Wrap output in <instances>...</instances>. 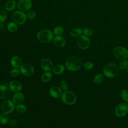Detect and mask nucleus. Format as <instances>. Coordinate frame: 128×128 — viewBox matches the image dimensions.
Returning <instances> with one entry per match:
<instances>
[{
  "label": "nucleus",
  "mask_w": 128,
  "mask_h": 128,
  "mask_svg": "<svg viewBox=\"0 0 128 128\" xmlns=\"http://www.w3.org/2000/svg\"><path fill=\"white\" fill-rule=\"evenodd\" d=\"M82 66V60L78 56H68L65 61V66L68 70L75 72L79 70Z\"/></svg>",
  "instance_id": "f257e3e1"
},
{
  "label": "nucleus",
  "mask_w": 128,
  "mask_h": 128,
  "mask_svg": "<svg viewBox=\"0 0 128 128\" xmlns=\"http://www.w3.org/2000/svg\"><path fill=\"white\" fill-rule=\"evenodd\" d=\"M118 66L114 62L108 63L103 68L104 75L108 78H114L118 75Z\"/></svg>",
  "instance_id": "f03ea898"
},
{
  "label": "nucleus",
  "mask_w": 128,
  "mask_h": 128,
  "mask_svg": "<svg viewBox=\"0 0 128 128\" xmlns=\"http://www.w3.org/2000/svg\"><path fill=\"white\" fill-rule=\"evenodd\" d=\"M36 36L40 42L48 43L54 38V33L49 30H42L38 32Z\"/></svg>",
  "instance_id": "7ed1b4c3"
},
{
  "label": "nucleus",
  "mask_w": 128,
  "mask_h": 128,
  "mask_svg": "<svg viewBox=\"0 0 128 128\" xmlns=\"http://www.w3.org/2000/svg\"><path fill=\"white\" fill-rule=\"evenodd\" d=\"M62 102L68 105H72L76 102V94L71 91H64L61 96Z\"/></svg>",
  "instance_id": "20e7f679"
},
{
  "label": "nucleus",
  "mask_w": 128,
  "mask_h": 128,
  "mask_svg": "<svg viewBox=\"0 0 128 128\" xmlns=\"http://www.w3.org/2000/svg\"><path fill=\"white\" fill-rule=\"evenodd\" d=\"M114 57L118 60H124L128 58V50L122 46H116L113 50Z\"/></svg>",
  "instance_id": "39448f33"
},
{
  "label": "nucleus",
  "mask_w": 128,
  "mask_h": 128,
  "mask_svg": "<svg viewBox=\"0 0 128 128\" xmlns=\"http://www.w3.org/2000/svg\"><path fill=\"white\" fill-rule=\"evenodd\" d=\"M26 14L22 11H15L12 14V18L14 22L18 24H22L26 20Z\"/></svg>",
  "instance_id": "423d86ee"
},
{
  "label": "nucleus",
  "mask_w": 128,
  "mask_h": 128,
  "mask_svg": "<svg viewBox=\"0 0 128 128\" xmlns=\"http://www.w3.org/2000/svg\"><path fill=\"white\" fill-rule=\"evenodd\" d=\"M14 108L15 106L14 102L8 99L2 102L0 109L2 112L8 114L13 112Z\"/></svg>",
  "instance_id": "0eeeda50"
},
{
  "label": "nucleus",
  "mask_w": 128,
  "mask_h": 128,
  "mask_svg": "<svg viewBox=\"0 0 128 128\" xmlns=\"http://www.w3.org/2000/svg\"><path fill=\"white\" fill-rule=\"evenodd\" d=\"M128 112V103L122 102L118 104L114 110L115 115L118 118H122Z\"/></svg>",
  "instance_id": "6e6552de"
},
{
  "label": "nucleus",
  "mask_w": 128,
  "mask_h": 128,
  "mask_svg": "<svg viewBox=\"0 0 128 128\" xmlns=\"http://www.w3.org/2000/svg\"><path fill=\"white\" fill-rule=\"evenodd\" d=\"M76 43L80 48L82 50H86L90 46V41L88 36L83 34L78 37L76 40Z\"/></svg>",
  "instance_id": "1a4fd4ad"
},
{
  "label": "nucleus",
  "mask_w": 128,
  "mask_h": 128,
  "mask_svg": "<svg viewBox=\"0 0 128 128\" xmlns=\"http://www.w3.org/2000/svg\"><path fill=\"white\" fill-rule=\"evenodd\" d=\"M20 72L22 75L29 76L34 74V68L29 64H24L20 68Z\"/></svg>",
  "instance_id": "9d476101"
},
{
  "label": "nucleus",
  "mask_w": 128,
  "mask_h": 128,
  "mask_svg": "<svg viewBox=\"0 0 128 128\" xmlns=\"http://www.w3.org/2000/svg\"><path fill=\"white\" fill-rule=\"evenodd\" d=\"M17 7L22 12L28 10L32 7V2L30 0H19L17 3Z\"/></svg>",
  "instance_id": "9b49d317"
},
{
  "label": "nucleus",
  "mask_w": 128,
  "mask_h": 128,
  "mask_svg": "<svg viewBox=\"0 0 128 128\" xmlns=\"http://www.w3.org/2000/svg\"><path fill=\"white\" fill-rule=\"evenodd\" d=\"M11 96L10 90L6 86L0 85V98L2 100H8Z\"/></svg>",
  "instance_id": "f8f14e48"
},
{
  "label": "nucleus",
  "mask_w": 128,
  "mask_h": 128,
  "mask_svg": "<svg viewBox=\"0 0 128 128\" xmlns=\"http://www.w3.org/2000/svg\"><path fill=\"white\" fill-rule=\"evenodd\" d=\"M40 66L42 69L46 72H50L54 68L52 61L47 58H44L41 60Z\"/></svg>",
  "instance_id": "ddd939ff"
},
{
  "label": "nucleus",
  "mask_w": 128,
  "mask_h": 128,
  "mask_svg": "<svg viewBox=\"0 0 128 128\" xmlns=\"http://www.w3.org/2000/svg\"><path fill=\"white\" fill-rule=\"evenodd\" d=\"M9 88L13 92H18L22 90V84L18 80H14L10 82L9 84Z\"/></svg>",
  "instance_id": "4468645a"
},
{
  "label": "nucleus",
  "mask_w": 128,
  "mask_h": 128,
  "mask_svg": "<svg viewBox=\"0 0 128 128\" xmlns=\"http://www.w3.org/2000/svg\"><path fill=\"white\" fill-rule=\"evenodd\" d=\"M49 93L50 95L54 98H58L62 94V90L60 86H52L50 90Z\"/></svg>",
  "instance_id": "2eb2a0df"
},
{
  "label": "nucleus",
  "mask_w": 128,
  "mask_h": 128,
  "mask_svg": "<svg viewBox=\"0 0 128 128\" xmlns=\"http://www.w3.org/2000/svg\"><path fill=\"white\" fill-rule=\"evenodd\" d=\"M24 99V94L21 92H16L12 96V101L16 104H22Z\"/></svg>",
  "instance_id": "dca6fc26"
},
{
  "label": "nucleus",
  "mask_w": 128,
  "mask_h": 128,
  "mask_svg": "<svg viewBox=\"0 0 128 128\" xmlns=\"http://www.w3.org/2000/svg\"><path fill=\"white\" fill-rule=\"evenodd\" d=\"M10 64L14 68H18L22 65V60L18 56H14L11 58Z\"/></svg>",
  "instance_id": "f3484780"
},
{
  "label": "nucleus",
  "mask_w": 128,
  "mask_h": 128,
  "mask_svg": "<svg viewBox=\"0 0 128 128\" xmlns=\"http://www.w3.org/2000/svg\"><path fill=\"white\" fill-rule=\"evenodd\" d=\"M53 42L54 45L59 48L64 47L66 44L65 40L60 36H55L53 38Z\"/></svg>",
  "instance_id": "a211bd4d"
},
{
  "label": "nucleus",
  "mask_w": 128,
  "mask_h": 128,
  "mask_svg": "<svg viewBox=\"0 0 128 128\" xmlns=\"http://www.w3.org/2000/svg\"><path fill=\"white\" fill-rule=\"evenodd\" d=\"M16 6V3L14 0H9L5 4V9L8 11L13 10Z\"/></svg>",
  "instance_id": "6ab92c4d"
},
{
  "label": "nucleus",
  "mask_w": 128,
  "mask_h": 128,
  "mask_svg": "<svg viewBox=\"0 0 128 128\" xmlns=\"http://www.w3.org/2000/svg\"><path fill=\"white\" fill-rule=\"evenodd\" d=\"M65 67L62 64L56 65L52 68L53 72L56 74H60L64 72Z\"/></svg>",
  "instance_id": "aec40b11"
},
{
  "label": "nucleus",
  "mask_w": 128,
  "mask_h": 128,
  "mask_svg": "<svg viewBox=\"0 0 128 128\" xmlns=\"http://www.w3.org/2000/svg\"><path fill=\"white\" fill-rule=\"evenodd\" d=\"M82 29L78 28H75L71 30L70 32V34L73 37H78L82 35Z\"/></svg>",
  "instance_id": "412c9836"
},
{
  "label": "nucleus",
  "mask_w": 128,
  "mask_h": 128,
  "mask_svg": "<svg viewBox=\"0 0 128 128\" xmlns=\"http://www.w3.org/2000/svg\"><path fill=\"white\" fill-rule=\"evenodd\" d=\"M52 74L50 72H46L41 76L40 80L42 82H48L50 80Z\"/></svg>",
  "instance_id": "4be33fe9"
},
{
  "label": "nucleus",
  "mask_w": 128,
  "mask_h": 128,
  "mask_svg": "<svg viewBox=\"0 0 128 128\" xmlns=\"http://www.w3.org/2000/svg\"><path fill=\"white\" fill-rule=\"evenodd\" d=\"M8 16L6 10L5 8L0 6V23H2L5 21Z\"/></svg>",
  "instance_id": "5701e85b"
},
{
  "label": "nucleus",
  "mask_w": 128,
  "mask_h": 128,
  "mask_svg": "<svg viewBox=\"0 0 128 128\" xmlns=\"http://www.w3.org/2000/svg\"><path fill=\"white\" fill-rule=\"evenodd\" d=\"M104 80V75L102 74H98L94 78V82L96 84H100Z\"/></svg>",
  "instance_id": "b1692460"
},
{
  "label": "nucleus",
  "mask_w": 128,
  "mask_h": 128,
  "mask_svg": "<svg viewBox=\"0 0 128 128\" xmlns=\"http://www.w3.org/2000/svg\"><path fill=\"white\" fill-rule=\"evenodd\" d=\"M8 30L10 32H14L18 30L17 24L14 22H10L8 24Z\"/></svg>",
  "instance_id": "393cba45"
},
{
  "label": "nucleus",
  "mask_w": 128,
  "mask_h": 128,
  "mask_svg": "<svg viewBox=\"0 0 128 128\" xmlns=\"http://www.w3.org/2000/svg\"><path fill=\"white\" fill-rule=\"evenodd\" d=\"M8 121V117L7 114L2 112L0 113V124H6Z\"/></svg>",
  "instance_id": "a878e982"
},
{
  "label": "nucleus",
  "mask_w": 128,
  "mask_h": 128,
  "mask_svg": "<svg viewBox=\"0 0 128 128\" xmlns=\"http://www.w3.org/2000/svg\"><path fill=\"white\" fill-rule=\"evenodd\" d=\"M120 96L122 100L124 102L128 103V90L125 89L122 90L120 92Z\"/></svg>",
  "instance_id": "bb28decb"
},
{
  "label": "nucleus",
  "mask_w": 128,
  "mask_h": 128,
  "mask_svg": "<svg viewBox=\"0 0 128 128\" xmlns=\"http://www.w3.org/2000/svg\"><path fill=\"white\" fill-rule=\"evenodd\" d=\"M118 68L122 70H124L126 69L128 67V61L127 60H121V62L119 63Z\"/></svg>",
  "instance_id": "cd10ccee"
},
{
  "label": "nucleus",
  "mask_w": 128,
  "mask_h": 128,
  "mask_svg": "<svg viewBox=\"0 0 128 128\" xmlns=\"http://www.w3.org/2000/svg\"><path fill=\"white\" fill-rule=\"evenodd\" d=\"M64 32V28L61 26H56L54 30L53 33L56 36H60Z\"/></svg>",
  "instance_id": "c85d7f7f"
},
{
  "label": "nucleus",
  "mask_w": 128,
  "mask_h": 128,
  "mask_svg": "<svg viewBox=\"0 0 128 128\" xmlns=\"http://www.w3.org/2000/svg\"><path fill=\"white\" fill-rule=\"evenodd\" d=\"M16 110L18 112L20 113H24L26 111V107L24 104H20L16 106Z\"/></svg>",
  "instance_id": "c756f323"
},
{
  "label": "nucleus",
  "mask_w": 128,
  "mask_h": 128,
  "mask_svg": "<svg viewBox=\"0 0 128 128\" xmlns=\"http://www.w3.org/2000/svg\"><path fill=\"white\" fill-rule=\"evenodd\" d=\"M82 34L86 36H90L94 34V30L91 28H86L82 30Z\"/></svg>",
  "instance_id": "7c9ffc66"
},
{
  "label": "nucleus",
  "mask_w": 128,
  "mask_h": 128,
  "mask_svg": "<svg viewBox=\"0 0 128 128\" xmlns=\"http://www.w3.org/2000/svg\"><path fill=\"white\" fill-rule=\"evenodd\" d=\"M60 87L62 89V90L66 91L68 88V83L65 80H62L60 83Z\"/></svg>",
  "instance_id": "2f4dec72"
},
{
  "label": "nucleus",
  "mask_w": 128,
  "mask_h": 128,
  "mask_svg": "<svg viewBox=\"0 0 128 128\" xmlns=\"http://www.w3.org/2000/svg\"><path fill=\"white\" fill-rule=\"evenodd\" d=\"M94 66V64L92 62H88L84 64V67L86 70H90Z\"/></svg>",
  "instance_id": "473e14b6"
},
{
  "label": "nucleus",
  "mask_w": 128,
  "mask_h": 128,
  "mask_svg": "<svg viewBox=\"0 0 128 128\" xmlns=\"http://www.w3.org/2000/svg\"><path fill=\"white\" fill-rule=\"evenodd\" d=\"M20 70H18V68H14L13 69H12L10 72V74L13 76V77H16L17 76H18L20 73Z\"/></svg>",
  "instance_id": "72a5a7b5"
},
{
  "label": "nucleus",
  "mask_w": 128,
  "mask_h": 128,
  "mask_svg": "<svg viewBox=\"0 0 128 128\" xmlns=\"http://www.w3.org/2000/svg\"><path fill=\"white\" fill-rule=\"evenodd\" d=\"M36 16V13L34 11H30L26 14V17L28 19L32 20Z\"/></svg>",
  "instance_id": "f704fd0d"
},
{
  "label": "nucleus",
  "mask_w": 128,
  "mask_h": 128,
  "mask_svg": "<svg viewBox=\"0 0 128 128\" xmlns=\"http://www.w3.org/2000/svg\"><path fill=\"white\" fill-rule=\"evenodd\" d=\"M4 28V25L2 23H0V30Z\"/></svg>",
  "instance_id": "c9c22d12"
},
{
  "label": "nucleus",
  "mask_w": 128,
  "mask_h": 128,
  "mask_svg": "<svg viewBox=\"0 0 128 128\" xmlns=\"http://www.w3.org/2000/svg\"><path fill=\"white\" fill-rule=\"evenodd\" d=\"M126 72H128V67L127 68H126Z\"/></svg>",
  "instance_id": "e433bc0d"
},
{
  "label": "nucleus",
  "mask_w": 128,
  "mask_h": 128,
  "mask_svg": "<svg viewBox=\"0 0 128 128\" xmlns=\"http://www.w3.org/2000/svg\"><path fill=\"white\" fill-rule=\"evenodd\" d=\"M128 58V59H127V60H128V58Z\"/></svg>",
  "instance_id": "4c0bfd02"
},
{
  "label": "nucleus",
  "mask_w": 128,
  "mask_h": 128,
  "mask_svg": "<svg viewBox=\"0 0 128 128\" xmlns=\"http://www.w3.org/2000/svg\"></svg>",
  "instance_id": "58836bf2"
},
{
  "label": "nucleus",
  "mask_w": 128,
  "mask_h": 128,
  "mask_svg": "<svg viewBox=\"0 0 128 128\" xmlns=\"http://www.w3.org/2000/svg\"></svg>",
  "instance_id": "ea45409f"
}]
</instances>
